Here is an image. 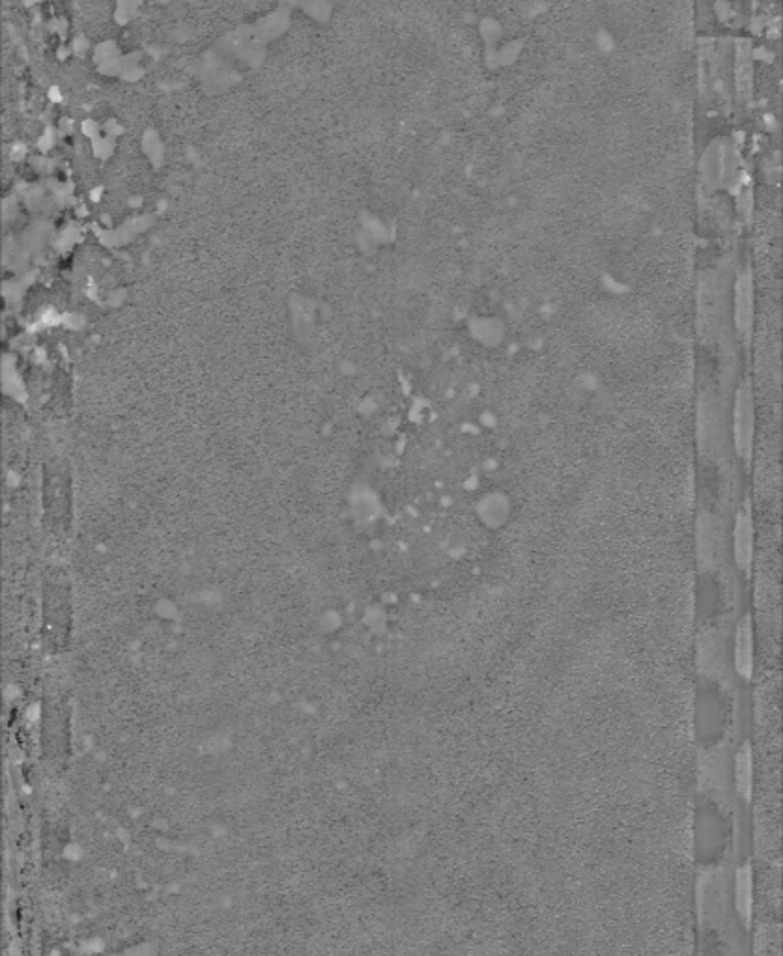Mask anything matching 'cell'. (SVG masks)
<instances>
[{"mask_svg": "<svg viewBox=\"0 0 783 956\" xmlns=\"http://www.w3.org/2000/svg\"><path fill=\"white\" fill-rule=\"evenodd\" d=\"M754 320V281L752 273L744 271L735 282V325L742 337H748Z\"/></svg>", "mask_w": 783, "mask_h": 956, "instance_id": "obj_4", "label": "cell"}, {"mask_svg": "<svg viewBox=\"0 0 783 956\" xmlns=\"http://www.w3.org/2000/svg\"><path fill=\"white\" fill-rule=\"evenodd\" d=\"M735 910L742 927L750 928L754 915V871L750 863H744L735 872Z\"/></svg>", "mask_w": 783, "mask_h": 956, "instance_id": "obj_5", "label": "cell"}, {"mask_svg": "<svg viewBox=\"0 0 783 956\" xmlns=\"http://www.w3.org/2000/svg\"><path fill=\"white\" fill-rule=\"evenodd\" d=\"M733 551L737 566L742 572H748L754 559V521L748 508H741L737 512L733 529Z\"/></svg>", "mask_w": 783, "mask_h": 956, "instance_id": "obj_3", "label": "cell"}, {"mask_svg": "<svg viewBox=\"0 0 783 956\" xmlns=\"http://www.w3.org/2000/svg\"><path fill=\"white\" fill-rule=\"evenodd\" d=\"M733 661H735L737 675L744 678L746 682L752 680V676H754V624H752L750 613H746L741 622L737 624Z\"/></svg>", "mask_w": 783, "mask_h": 956, "instance_id": "obj_2", "label": "cell"}, {"mask_svg": "<svg viewBox=\"0 0 783 956\" xmlns=\"http://www.w3.org/2000/svg\"><path fill=\"white\" fill-rule=\"evenodd\" d=\"M735 787L744 802L752 800L754 788V753L750 742H744L735 757Z\"/></svg>", "mask_w": 783, "mask_h": 956, "instance_id": "obj_6", "label": "cell"}, {"mask_svg": "<svg viewBox=\"0 0 783 956\" xmlns=\"http://www.w3.org/2000/svg\"><path fill=\"white\" fill-rule=\"evenodd\" d=\"M755 436V404L752 385L744 381L735 398V413H733V439L735 450L744 462L750 460L754 449Z\"/></svg>", "mask_w": 783, "mask_h": 956, "instance_id": "obj_1", "label": "cell"}]
</instances>
